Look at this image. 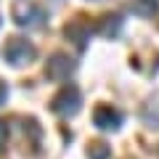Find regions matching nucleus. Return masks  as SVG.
<instances>
[{
  "label": "nucleus",
  "instance_id": "nucleus-3",
  "mask_svg": "<svg viewBox=\"0 0 159 159\" xmlns=\"http://www.w3.org/2000/svg\"><path fill=\"white\" fill-rule=\"evenodd\" d=\"M13 19H16V24H21V27H34V24H43L45 13L40 11L32 0H19L16 8H13Z\"/></svg>",
  "mask_w": 159,
  "mask_h": 159
},
{
  "label": "nucleus",
  "instance_id": "nucleus-6",
  "mask_svg": "<svg viewBox=\"0 0 159 159\" xmlns=\"http://www.w3.org/2000/svg\"><path fill=\"white\" fill-rule=\"evenodd\" d=\"M66 34L77 43L80 48H82V45H85V40H88V34H90V27L82 24V21H74V24H69V27H66Z\"/></svg>",
  "mask_w": 159,
  "mask_h": 159
},
{
  "label": "nucleus",
  "instance_id": "nucleus-2",
  "mask_svg": "<svg viewBox=\"0 0 159 159\" xmlns=\"http://www.w3.org/2000/svg\"><path fill=\"white\" fill-rule=\"evenodd\" d=\"M77 109H80V90L74 85H66L53 98V111L61 117H72V114H77Z\"/></svg>",
  "mask_w": 159,
  "mask_h": 159
},
{
  "label": "nucleus",
  "instance_id": "nucleus-1",
  "mask_svg": "<svg viewBox=\"0 0 159 159\" xmlns=\"http://www.w3.org/2000/svg\"><path fill=\"white\" fill-rule=\"evenodd\" d=\"M6 58L13 64V66H24V64H29L34 58V45L32 43H27L24 37H11L6 43Z\"/></svg>",
  "mask_w": 159,
  "mask_h": 159
},
{
  "label": "nucleus",
  "instance_id": "nucleus-11",
  "mask_svg": "<svg viewBox=\"0 0 159 159\" xmlns=\"http://www.w3.org/2000/svg\"><path fill=\"white\" fill-rule=\"evenodd\" d=\"M6 96H8V88H6V82H0V103L6 101Z\"/></svg>",
  "mask_w": 159,
  "mask_h": 159
},
{
  "label": "nucleus",
  "instance_id": "nucleus-7",
  "mask_svg": "<svg viewBox=\"0 0 159 159\" xmlns=\"http://www.w3.org/2000/svg\"><path fill=\"white\" fill-rule=\"evenodd\" d=\"M143 117H146V122L151 127H159V96H157V106H154V101H151L146 106V114H143Z\"/></svg>",
  "mask_w": 159,
  "mask_h": 159
},
{
  "label": "nucleus",
  "instance_id": "nucleus-5",
  "mask_svg": "<svg viewBox=\"0 0 159 159\" xmlns=\"http://www.w3.org/2000/svg\"><path fill=\"white\" fill-rule=\"evenodd\" d=\"M93 122H96L101 130H117L122 125V114L114 111L111 106H98L96 114H93Z\"/></svg>",
  "mask_w": 159,
  "mask_h": 159
},
{
  "label": "nucleus",
  "instance_id": "nucleus-9",
  "mask_svg": "<svg viewBox=\"0 0 159 159\" xmlns=\"http://www.w3.org/2000/svg\"><path fill=\"white\" fill-rule=\"evenodd\" d=\"M135 11L138 13H154V11H157V0H138Z\"/></svg>",
  "mask_w": 159,
  "mask_h": 159
},
{
  "label": "nucleus",
  "instance_id": "nucleus-10",
  "mask_svg": "<svg viewBox=\"0 0 159 159\" xmlns=\"http://www.w3.org/2000/svg\"><path fill=\"white\" fill-rule=\"evenodd\" d=\"M6 135H8V127H6V122L0 119V148L6 146Z\"/></svg>",
  "mask_w": 159,
  "mask_h": 159
},
{
  "label": "nucleus",
  "instance_id": "nucleus-8",
  "mask_svg": "<svg viewBox=\"0 0 159 159\" xmlns=\"http://www.w3.org/2000/svg\"><path fill=\"white\" fill-rule=\"evenodd\" d=\"M88 157H90V159H106L109 157V146H106V143H93L90 151H88Z\"/></svg>",
  "mask_w": 159,
  "mask_h": 159
},
{
  "label": "nucleus",
  "instance_id": "nucleus-4",
  "mask_svg": "<svg viewBox=\"0 0 159 159\" xmlns=\"http://www.w3.org/2000/svg\"><path fill=\"white\" fill-rule=\"evenodd\" d=\"M45 74H48V80H53V82H64V80L72 74V61L58 53V56H53L51 61H48Z\"/></svg>",
  "mask_w": 159,
  "mask_h": 159
}]
</instances>
